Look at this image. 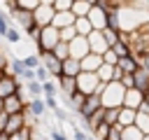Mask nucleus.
<instances>
[{
	"label": "nucleus",
	"instance_id": "nucleus-1",
	"mask_svg": "<svg viewBox=\"0 0 149 140\" xmlns=\"http://www.w3.org/2000/svg\"><path fill=\"white\" fill-rule=\"evenodd\" d=\"M123 96H126V89L121 86V82H109L102 86V93H100V103L105 110H112V107H123Z\"/></svg>",
	"mask_w": 149,
	"mask_h": 140
},
{
	"label": "nucleus",
	"instance_id": "nucleus-2",
	"mask_svg": "<svg viewBox=\"0 0 149 140\" xmlns=\"http://www.w3.org/2000/svg\"><path fill=\"white\" fill-rule=\"evenodd\" d=\"M58 42H61V33H58V28H54V26L42 28V30H40V40L35 42V44H37V56L51 54V51L56 49Z\"/></svg>",
	"mask_w": 149,
	"mask_h": 140
},
{
	"label": "nucleus",
	"instance_id": "nucleus-3",
	"mask_svg": "<svg viewBox=\"0 0 149 140\" xmlns=\"http://www.w3.org/2000/svg\"><path fill=\"white\" fill-rule=\"evenodd\" d=\"M54 16H56V9H54L51 0H42L40 7L33 12V21H35L37 28H47V26H51V23H54Z\"/></svg>",
	"mask_w": 149,
	"mask_h": 140
},
{
	"label": "nucleus",
	"instance_id": "nucleus-4",
	"mask_svg": "<svg viewBox=\"0 0 149 140\" xmlns=\"http://www.w3.org/2000/svg\"><path fill=\"white\" fill-rule=\"evenodd\" d=\"M21 89H23V84L14 75H9V70H0V98L2 100L9 96H16Z\"/></svg>",
	"mask_w": 149,
	"mask_h": 140
},
{
	"label": "nucleus",
	"instance_id": "nucleus-5",
	"mask_svg": "<svg viewBox=\"0 0 149 140\" xmlns=\"http://www.w3.org/2000/svg\"><path fill=\"white\" fill-rule=\"evenodd\" d=\"M98 89H100V79L98 75H91V72H81L77 77V91H81L84 96H98Z\"/></svg>",
	"mask_w": 149,
	"mask_h": 140
},
{
	"label": "nucleus",
	"instance_id": "nucleus-6",
	"mask_svg": "<svg viewBox=\"0 0 149 140\" xmlns=\"http://www.w3.org/2000/svg\"><path fill=\"white\" fill-rule=\"evenodd\" d=\"M86 19H88V23L93 26V30H100V33H102V30L107 28V12L98 5V0H93V7H91V12H88Z\"/></svg>",
	"mask_w": 149,
	"mask_h": 140
},
{
	"label": "nucleus",
	"instance_id": "nucleus-7",
	"mask_svg": "<svg viewBox=\"0 0 149 140\" xmlns=\"http://www.w3.org/2000/svg\"><path fill=\"white\" fill-rule=\"evenodd\" d=\"M40 61H42V68H47V72L54 82H58L63 77V61H58L54 54H44V56H40Z\"/></svg>",
	"mask_w": 149,
	"mask_h": 140
},
{
	"label": "nucleus",
	"instance_id": "nucleus-8",
	"mask_svg": "<svg viewBox=\"0 0 149 140\" xmlns=\"http://www.w3.org/2000/svg\"><path fill=\"white\" fill-rule=\"evenodd\" d=\"M68 47H70V58H77V61H84L88 54H91V49H88V40L86 37H74L72 42H68Z\"/></svg>",
	"mask_w": 149,
	"mask_h": 140
},
{
	"label": "nucleus",
	"instance_id": "nucleus-9",
	"mask_svg": "<svg viewBox=\"0 0 149 140\" xmlns=\"http://www.w3.org/2000/svg\"><path fill=\"white\" fill-rule=\"evenodd\" d=\"M100 107H102L100 96H95V93H93V96H86V100H84V105H81V110H79L77 114H79V119H81V121H88V119H91Z\"/></svg>",
	"mask_w": 149,
	"mask_h": 140
},
{
	"label": "nucleus",
	"instance_id": "nucleus-10",
	"mask_svg": "<svg viewBox=\"0 0 149 140\" xmlns=\"http://www.w3.org/2000/svg\"><path fill=\"white\" fill-rule=\"evenodd\" d=\"M86 40H88V49H91V54L105 56V54L109 51V47H107V42H105V35H102L100 30H93Z\"/></svg>",
	"mask_w": 149,
	"mask_h": 140
},
{
	"label": "nucleus",
	"instance_id": "nucleus-11",
	"mask_svg": "<svg viewBox=\"0 0 149 140\" xmlns=\"http://www.w3.org/2000/svg\"><path fill=\"white\" fill-rule=\"evenodd\" d=\"M9 21H14L23 33H26L30 26H35V21H33V12H23V9H14V12H9Z\"/></svg>",
	"mask_w": 149,
	"mask_h": 140
},
{
	"label": "nucleus",
	"instance_id": "nucleus-12",
	"mask_svg": "<svg viewBox=\"0 0 149 140\" xmlns=\"http://www.w3.org/2000/svg\"><path fill=\"white\" fill-rule=\"evenodd\" d=\"M133 89H137L140 93H149V70L144 65L133 72Z\"/></svg>",
	"mask_w": 149,
	"mask_h": 140
},
{
	"label": "nucleus",
	"instance_id": "nucleus-13",
	"mask_svg": "<svg viewBox=\"0 0 149 140\" xmlns=\"http://www.w3.org/2000/svg\"><path fill=\"white\" fill-rule=\"evenodd\" d=\"M142 103H144V93H140L137 89H128V91H126V96H123V107L137 112Z\"/></svg>",
	"mask_w": 149,
	"mask_h": 140
},
{
	"label": "nucleus",
	"instance_id": "nucleus-14",
	"mask_svg": "<svg viewBox=\"0 0 149 140\" xmlns=\"http://www.w3.org/2000/svg\"><path fill=\"white\" fill-rule=\"evenodd\" d=\"M102 56H98V54H88L84 61H81V72H91V75H95L100 68H102Z\"/></svg>",
	"mask_w": 149,
	"mask_h": 140
},
{
	"label": "nucleus",
	"instance_id": "nucleus-15",
	"mask_svg": "<svg viewBox=\"0 0 149 140\" xmlns=\"http://www.w3.org/2000/svg\"><path fill=\"white\" fill-rule=\"evenodd\" d=\"M91 7H93V0H72V9L70 12L74 14V19H86Z\"/></svg>",
	"mask_w": 149,
	"mask_h": 140
},
{
	"label": "nucleus",
	"instance_id": "nucleus-16",
	"mask_svg": "<svg viewBox=\"0 0 149 140\" xmlns=\"http://www.w3.org/2000/svg\"><path fill=\"white\" fill-rule=\"evenodd\" d=\"M74 14L72 12H56V16H54V28H58V30H63V28H70V26H74Z\"/></svg>",
	"mask_w": 149,
	"mask_h": 140
},
{
	"label": "nucleus",
	"instance_id": "nucleus-17",
	"mask_svg": "<svg viewBox=\"0 0 149 140\" xmlns=\"http://www.w3.org/2000/svg\"><path fill=\"white\" fill-rule=\"evenodd\" d=\"M79 75H81V61H77V58H65V61H63V77L77 79Z\"/></svg>",
	"mask_w": 149,
	"mask_h": 140
},
{
	"label": "nucleus",
	"instance_id": "nucleus-18",
	"mask_svg": "<svg viewBox=\"0 0 149 140\" xmlns=\"http://www.w3.org/2000/svg\"><path fill=\"white\" fill-rule=\"evenodd\" d=\"M26 110H28V114H30L33 119H40V117H44V112H47L44 98H35V100H30V103L26 105Z\"/></svg>",
	"mask_w": 149,
	"mask_h": 140
},
{
	"label": "nucleus",
	"instance_id": "nucleus-19",
	"mask_svg": "<svg viewBox=\"0 0 149 140\" xmlns=\"http://www.w3.org/2000/svg\"><path fill=\"white\" fill-rule=\"evenodd\" d=\"M135 119H137V112H135V110H128V107H121V112H119V126H121V128H128V126H135Z\"/></svg>",
	"mask_w": 149,
	"mask_h": 140
},
{
	"label": "nucleus",
	"instance_id": "nucleus-20",
	"mask_svg": "<svg viewBox=\"0 0 149 140\" xmlns=\"http://www.w3.org/2000/svg\"><path fill=\"white\" fill-rule=\"evenodd\" d=\"M109 51H112V54H114L119 61H121V58H128V56H133V49H130V44H126V42H121V40H119L116 44H112V47H109Z\"/></svg>",
	"mask_w": 149,
	"mask_h": 140
},
{
	"label": "nucleus",
	"instance_id": "nucleus-21",
	"mask_svg": "<svg viewBox=\"0 0 149 140\" xmlns=\"http://www.w3.org/2000/svg\"><path fill=\"white\" fill-rule=\"evenodd\" d=\"M137 68H140V61H137L135 56H128V58H121V61H119V70H121L123 75H133Z\"/></svg>",
	"mask_w": 149,
	"mask_h": 140
},
{
	"label": "nucleus",
	"instance_id": "nucleus-22",
	"mask_svg": "<svg viewBox=\"0 0 149 140\" xmlns=\"http://www.w3.org/2000/svg\"><path fill=\"white\" fill-rule=\"evenodd\" d=\"M58 91H61V96L74 93V91H77V79H72V77H61V79H58Z\"/></svg>",
	"mask_w": 149,
	"mask_h": 140
},
{
	"label": "nucleus",
	"instance_id": "nucleus-23",
	"mask_svg": "<svg viewBox=\"0 0 149 140\" xmlns=\"http://www.w3.org/2000/svg\"><path fill=\"white\" fill-rule=\"evenodd\" d=\"M23 93H26V98L28 100H35V98H42L44 93H42V84L35 79V82H30V84H23Z\"/></svg>",
	"mask_w": 149,
	"mask_h": 140
},
{
	"label": "nucleus",
	"instance_id": "nucleus-24",
	"mask_svg": "<svg viewBox=\"0 0 149 140\" xmlns=\"http://www.w3.org/2000/svg\"><path fill=\"white\" fill-rule=\"evenodd\" d=\"M26 70H28V68H26L23 58H16V56H12V58H9V75H14V77L19 79Z\"/></svg>",
	"mask_w": 149,
	"mask_h": 140
},
{
	"label": "nucleus",
	"instance_id": "nucleus-25",
	"mask_svg": "<svg viewBox=\"0 0 149 140\" xmlns=\"http://www.w3.org/2000/svg\"><path fill=\"white\" fill-rule=\"evenodd\" d=\"M74 30H77L79 37H88V35L93 33V26L88 23V19H77V21H74Z\"/></svg>",
	"mask_w": 149,
	"mask_h": 140
},
{
	"label": "nucleus",
	"instance_id": "nucleus-26",
	"mask_svg": "<svg viewBox=\"0 0 149 140\" xmlns=\"http://www.w3.org/2000/svg\"><path fill=\"white\" fill-rule=\"evenodd\" d=\"M142 138L144 135H142V131L137 126H128V128L121 131V140H142Z\"/></svg>",
	"mask_w": 149,
	"mask_h": 140
},
{
	"label": "nucleus",
	"instance_id": "nucleus-27",
	"mask_svg": "<svg viewBox=\"0 0 149 140\" xmlns=\"http://www.w3.org/2000/svg\"><path fill=\"white\" fill-rule=\"evenodd\" d=\"M9 140H35V128L33 126H23L19 133L9 135Z\"/></svg>",
	"mask_w": 149,
	"mask_h": 140
},
{
	"label": "nucleus",
	"instance_id": "nucleus-28",
	"mask_svg": "<svg viewBox=\"0 0 149 140\" xmlns=\"http://www.w3.org/2000/svg\"><path fill=\"white\" fill-rule=\"evenodd\" d=\"M58 61H65V58H70V47H68V42H58L56 44V49L51 51Z\"/></svg>",
	"mask_w": 149,
	"mask_h": 140
},
{
	"label": "nucleus",
	"instance_id": "nucleus-29",
	"mask_svg": "<svg viewBox=\"0 0 149 140\" xmlns=\"http://www.w3.org/2000/svg\"><path fill=\"white\" fill-rule=\"evenodd\" d=\"M42 0H16V9H23V12H35L40 7Z\"/></svg>",
	"mask_w": 149,
	"mask_h": 140
},
{
	"label": "nucleus",
	"instance_id": "nucleus-30",
	"mask_svg": "<svg viewBox=\"0 0 149 140\" xmlns=\"http://www.w3.org/2000/svg\"><path fill=\"white\" fill-rule=\"evenodd\" d=\"M42 98H47V96H51V98H56V93H58V82H54V79H49V82H44L42 84Z\"/></svg>",
	"mask_w": 149,
	"mask_h": 140
},
{
	"label": "nucleus",
	"instance_id": "nucleus-31",
	"mask_svg": "<svg viewBox=\"0 0 149 140\" xmlns=\"http://www.w3.org/2000/svg\"><path fill=\"white\" fill-rule=\"evenodd\" d=\"M119 112H121V107L105 110V124H107V126H116V124H119Z\"/></svg>",
	"mask_w": 149,
	"mask_h": 140
},
{
	"label": "nucleus",
	"instance_id": "nucleus-32",
	"mask_svg": "<svg viewBox=\"0 0 149 140\" xmlns=\"http://www.w3.org/2000/svg\"><path fill=\"white\" fill-rule=\"evenodd\" d=\"M135 126H137V128L142 131V135H149V114H142V112H137Z\"/></svg>",
	"mask_w": 149,
	"mask_h": 140
},
{
	"label": "nucleus",
	"instance_id": "nucleus-33",
	"mask_svg": "<svg viewBox=\"0 0 149 140\" xmlns=\"http://www.w3.org/2000/svg\"><path fill=\"white\" fill-rule=\"evenodd\" d=\"M23 63H26L28 70H37V68L42 65V61H40L37 54H28V56H23Z\"/></svg>",
	"mask_w": 149,
	"mask_h": 140
},
{
	"label": "nucleus",
	"instance_id": "nucleus-34",
	"mask_svg": "<svg viewBox=\"0 0 149 140\" xmlns=\"http://www.w3.org/2000/svg\"><path fill=\"white\" fill-rule=\"evenodd\" d=\"M5 40H7L9 44H19V42H21V33H19V28H16V26H9Z\"/></svg>",
	"mask_w": 149,
	"mask_h": 140
},
{
	"label": "nucleus",
	"instance_id": "nucleus-35",
	"mask_svg": "<svg viewBox=\"0 0 149 140\" xmlns=\"http://www.w3.org/2000/svg\"><path fill=\"white\" fill-rule=\"evenodd\" d=\"M56 12H70L72 9V0H51Z\"/></svg>",
	"mask_w": 149,
	"mask_h": 140
},
{
	"label": "nucleus",
	"instance_id": "nucleus-36",
	"mask_svg": "<svg viewBox=\"0 0 149 140\" xmlns=\"http://www.w3.org/2000/svg\"><path fill=\"white\" fill-rule=\"evenodd\" d=\"M61 33V42H72L74 37H77V30H74V26H70V28H63V30H58Z\"/></svg>",
	"mask_w": 149,
	"mask_h": 140
},
{
	"label": "nucleus",
	"instance_id": "nucleus-37",
	"mask_svg": "<svg viewBox=\"0 0 149 140\" xmlns=\"http://www.w3.org/2000/svg\"><path fill=\"white\" fill-rule=\"evenodd\" d=\"M9 26H12V21H9V14L0 12V37H5V35H7Z\"/></svg>",
	"mask_w": 149,
	"mask_h": 140
},
{
	"label": "nucleus",
	"instance_id": "nucleus-38",
	"mask_svg": "<svg viewBox=\"0 0 149 140\" xmlns=\"http://www.w3.org/2000/svg\"><path fill=\"white\" fill-rule=\"evenodd\" d=\"M102 35H105L107 47H112V44H116V42H119V33H114V30H109V28H105V30H102Z\"/></svg>",
	"mask_w": 149,
	"mask_h": 140
},
{
	"label": "nucleus",
	"instance_id": "nucleus-39",
	"mask_svg": "<svg viewBox=\"0 0 149 140\" xmlns=\"http://www.w3.org/2000/svg\"><path fill=\"white\" fill-rule=\"evenodd\" d=\"M121 131H123V128H121L119 124H116V126H109V131H107V138H105V140H121Z\"/></svg>",
	"mask_w": 149,
	"mask_h": 140
},
{
	"label": "nucleus",
	"instance_id": "nucleus-40",
	"mask_svg": "<svg viewBox=\"0 0 149 140\" xmlns=\"http://www.w3.org/2000/svg\"><path fill=\"white\" fill-rule=\"evenodd\" d=\"M35 79H37L40 84H44V82H49L51 77H49V72H47V68H42V65H40V68L35 70Z\"/></svg>",
	"mask_w": 149,
	"mask_h": 140
},
{
	"label": "nucleus",
	"instance_id": "nucleus-41",
	"mask_svg": "<svg viewBox=\"0 0 149 140\" xmlns=\"http://www.w3.org/2000/svg\"><path fill=\"white\" fill-rule=\"evenodd\" d=\"M49 138H51V140H70L61 128H51V131H49Z\"/></svg>",
	"mask_w": 149,
	"mask_h": 140
},
{
	"label": "nucleus",
	"instance_id": "nucleus-42",
	"mask_svg": "<svg viewBox=\"0 0 149 140\" xmlns=\"http://www.w3.org/2000/svg\"><path fill=\"white\" fill-rule=\"evenodd\" d=\"M72 138H74V140H88L91 135H86V133H84L79 126H72Z\"/></svg>",
	"mask_w": 149,
	"mask_h": 140
},
{
	"label": "nucleus",
	"instance_id": "nucleus-43",
	"mask_svg": "<svg viewBox=\"0 0 149 140\" xmlns=\"http://www.w3.org/2000/svg\"><path fill=\"white\" fill-rule=\"evenodd\" d=\"M44 105H47V110H51V112H54L56 107H61V105H58V100H56V98H51V96H47V98H44Z\"/></svg>",
	"mask_w": 149,
	"mask_h": 140
},
{
	"label": "nucleus",
	"instance_id": "nucleus-44",
	"mask_svg": "<svg viewBox=\"0 0 149 140\" xmlns=\"http://www.w3.org/2000/svg\"><path fill=\"white\" fill-rule=\"evenodd\" d=\"M0 70H9V58L2 49H0Z\"/></svg>",
	"mask_w": 149,
	"mask_h": 140
},
{
	"label": "nucleus",
	"instance_id": "nucleus-45",
	"mask_svg": "<svg viewBox=\"0 0 149 140\" xmlns=\"http://www.w3.org/2000/svg\"><path fill=\"white\" fill-rule=\"evenodd\" d=\"M54 117H56L58 121H65V119H68V112H65L63 107H56V110H54Z\"/></svg>",
	"mask_w": 149,
	"mask_h": 140
},
{
	"label": "nucleus",
	"instance_id": "nucleus-46",
	"mask_svg": "<svg viewBox=\"0 0 149 140\" xmlns=\"http://www.w3.org/2000/svg\"><path fill=\"white\" fill-rule=\"evenodd\" d=\"M7 119H9V114L0 112V133H5V128H7Z\"/></svg>",
	"mask_w": 149,
	"mask_h": 140
},
{
	"label": "nucleus",
	"instance_id": "nucleus-47",
	"mask_svg": "<svg viewBox=\"0 0 149 140\" xmlns=\"http://www.w3.org/2000/svg\"><path fill=\"white\" fill-rule=\"evenodd\" d=\"M142 65H144V68H147V70H149V56H147V58H144V61H142Z\"/></svg>",
	"mask_w": 149,
	"mask_h": 140
},
{
	"label": "nucleus",
	"instance_id": "nucleus-48",
	"mask_svg": "<svg viewBox=\"0 0 149 140\" xmlns=\"http://www.w3.org/2000/svg\"><path fill=\"white\" fill-rule=\"evenodd\" d=\"M0 140H9V135L7 133H0Z\"/></svg>",
	"mask_w": 149,
	"mask_h": 140
},
{
	"label": "nucleus",
	"instance_id": "nucleus-49",
	"mask_svg": "<svg viewBox=\"0 0 149 140\" xmlns=\"http://www.w3.org/2000/svg\"><path fill=\"white\" fill-rule=\"evenodd\" d=\"M2 110H5V100L0 98V112H2Z\"/></svg>",
	"mask_w": 149,
	"mask_h": 140
},
{
	"label": "nucleus",
	"instance_id": "nucleus-50",
	"mask_svg": "<svg viewBox=\"0 0 149 140\" xmlns=\"http://www.w3.org/2000/svg\"><path fill=\"white\" fill-rule=\"evenodd\" d=\"M144 103H147V105H149V93H144Z\"/></svg>",
	"mask_w": 149,
	"mask_h": 140
},
{
	"label": "nucleus",
	"instance_id": "nucleus-51",
	"mask_svg": "<svg viewBox=\"0 0 149 140\" xmlns=\"http://www.w3.org/2000/svg\"><path fill=\"white\" fill-rule=\"evenodd\" d=\"M142 140H149V135H144V138H142Z\"/></svg>",
	"mask_w": 149,
	"mask_h": 140
}]
</instances>
